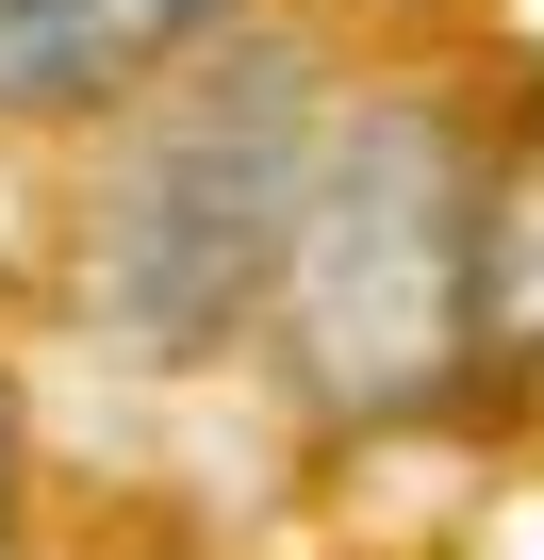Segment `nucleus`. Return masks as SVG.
<instances>
[{
  "label": "nucleus",
  "instance_id": "nucleus-1",
  "mask_svg": "<svg viewBox=\"0 0 544 560\" xmlns=\"http://www.w3.org/2000/svg\"><path fill=\"white\" fill-rule=\"evenodd\" d=\"M264 280L298 298L331 396H413V380H445V330H462L445 280H462V264H445V149H429V116H363L331 165H298Z\"/></svg>",
  "mask_w": 544,
  "mask_h": 560
},
{
  "label": "nucleus",
  "instance_id": "nucleus-2",
  "mask_svg": "<svg viewBox=\"0 0 544 560\" xmlns=\"http://www.w3.org/2000/svg\"><path fill=\"white\" fill-rule=\"evenodd\" d=\"M281 198H298V67H247L231 100L165 116V149L132 165V198H116V314L165 330V347H198L264 280Z\"/></svg>",
  "mask_w": 544,
  "mask_h": 560
},
{
  "label": "nucleus",
  "instance_id": "nucleus-3",
  "mask_svg": "<svg viewBox=\"0 0 544 560\" xmlns=\"http://www.w3.org/2000/svg\"><path fill=\"white\" fill-rule=\"evenodd\" d=\"M215 0H34L0 18V116H67V100H116L132 67H165Z\"/></svg>",
  "mask_w": 544,
  "mask_h": 560
},
{
  "label": "nucleus",
  "instance_id": "nucleus-4",
  "mask_svg": "<svg viewBox=\"0 0 544 560\" xmlns=\"http://www.w3.org/2000/svg\"><path fill=\"white\" fill-rule=\"evenodd\" d=\"M0 18H34V0H0Z\"/></svg>",
  "mask_w": 544,
  "mask_h": 560
}]
</instances>
